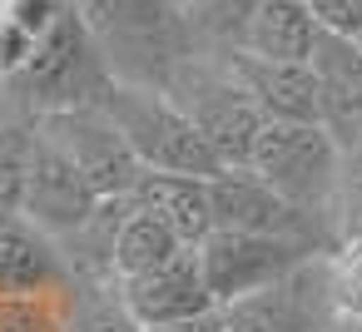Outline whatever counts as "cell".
Returning a JSON list of instances; mask_svg holds the SVG:
<instances>
[{
  "label": "cell",
  "instance_id": "21",
  "mask_svg": "<svg viewBox=\"0 0 362 332\" xmlns=\"http://www.w3.org/2000/svg\"><path fill=\"white\" fill-rule=\"evenodd\" d=\"M332 238L347 243V238H362V144L357 149H342V164H337V189H332Z\"/></svg>",
  "mask_w": 362,
  "mask_h": 332
},
{
  "label": "cell",
  "instance_id": "24",
  "mask_svg": "<svg viewBox=\"0 0 362 332\" xmlns=\"http://www.w3.org/2000/svg\"><path fill=\"white\" fill-rule=\"evenodd\" d=\"M70 332H144V327L129 317V307H124L119 297H115V302L105 297V302L85 307V312L75 317V327H70Z\"/></svg>",
  "mask_w": 362,
  "mask_h": 332
},
{
  "label": "cell",
  "instance_id": "12",
  "mask_svg": "<svg viewBox=\"0 0 362 332\" xmlns=\"http://www.w3.org/2000/svg\"><path fill=\"white\" fill-rule=\"evenodd\" d=\"M70 283V263L45 228L0 208V297H50Z\"/></svg>",
  "mask_w": 362,
  "mask_h": 332
},
{
  "label": "cell",
  "instance_id": "4",
  "mask_svg": "<svg viewBox=\"0 0 362 332\" xmlns=\"http://www.w3.org/2000/svg\"><path fill=\"white\" fill-rule=\"evenodd\" d=\"M164 90L204 129V139L214 144V154L223 159V169H248L253 164V144H258V134H263L268 119L238 90V80L228 75V65L218 55H189L169 75Z\"/></svg>",
  "mask_w": 362,
  "mask_h": 332
},
{
  "label": "cell",
  "instance_id": "10",
  "mask_svg": "<svg viewBox=\"0 0 362 332\" xmlns=\"http://www.w3.org/2000/svg\"><path fill=\"white\" fill-rule=\"evenodd\" d=\"M115 292H119V302L129 307V317L139 327H169V322H194V317L218 312L194 248H184L174 263H164V268H154L144 278L115 283Z\"/></svg>",
  "mask_w": 362,
  "mask_h": 332
},
{
  "label": "cell",
  "instance_id": "6",
  "mask_svg": "<svg viewBox=\"0 0 362 332\" xmlns=\"http://www.w3.org/2000/svg\"><path fill=\"white\" fill-rule=\"evenodd\" d=\"M199 268L204 283L214 292L218 307H233L253 292L278 287L283 278H293L298 268H308V258L317 248L298 243V238H268V233H238V228H214L199 248Z\"/></svg>",
  "mask_w": 362,
  "mask_h": 332
},
{
  "label": "cell",
  "instance_id": "2",
  "mask_svg": "<svg viewBox=\"0 0 362 332\" xmlns=\"http://www.w3.org/2000/svg\"><path fill=\"white\" fill-rule=\"evenodd\" d=\"M105 114L119 124L129 149L139 154L144 169L154 174H189V179H218L223 159L204 139V129L174 105L169 90L159 85H129L119 80L105 95Z\"/></svg>",
  "mask_w": 362,
  "mask_h": 332
},
{
  "label": "cell",
  "instance_id": "11",
  "mask_svg": "<svg viewBox=\"0 0 362 332\" xmlns=\"http://www.w3.org/2000/svg\"><path fill=\"white\" fill-rule=\"evenodd\" d=\"M317 80V124L337 139V149L362 144V45L342 35H322L313 50Z\"/></svg>",
  "mask_w": 362,
  "mask_h": 332
},
{
  "label": "cell",
  "instance_id": "1",
  "mask_svg": "<svg viewBox=\"0 0 362 332\" xmlns=\"http://www.w3.org/2000/svg\"><path fill=\"white\" fill-rule=\"evenodd\" d=\"M85 25L95 30L115 80L129 85H169V75L199 55L184 0H75Z\"/></svg>",
  "mask_w": 362,
  "mask_h": 332
},
{
  "label": "cell",
  "instance_id": "22",
  "mask_svg": "<svg viewBox=\"0 0 362 332\" xmlns=\"http://www.w3.org/2000/svg\"><path fill=\"white\" fill-rule=\"evenodd\" d=\"M0 332H65L45 297H0Z\"/></svg>",
  "mask_w": 362,
  "mask_h": 332
},
{
  "label": "cell",
  "instance_id": "20",
  "mask_svg": "<svg viewBox=\"0 0 362 332\" xmlns=\"http://www.w3.org/2000/svg\"><path fill=\"white\" fill-rule=\"evenodd\" d=\"M30 164H35V129L6 124L0 129V208L21 213L25 184H30Z\"/></svg>",
  "mask_w": 362,
  "mask_h": 332
},
{
  "label": "cell",
  "instance_id": "3",
  "mask_svg": "<svg viewBox=\"0 0 362 332\" xmlns=\"http://www.w3.org/2000/svg\"><path fill=\"white\" fill-rule=\"evenodd\" d=\"M16 85L30 95V105L40 114H55V109H90V105H105V95L119 85L95 30L85 25L80 6L60 11V20L50 25V35L35 45V55L25 60V70L16 75Z\"/></svg>",
  "mask_w": 362,
  "mask_h": 332
},
{
  "label": "cell",
  "instance_id": "16",
  "mask_svg": "<svg viewBox=\"0 0 362 332\" xmlns=\"http://www.w3.org/2000/svg\"><path fill=\"white\" fill-rule=\"evenodd\" d=\"M303 268L293 278H283L268 292H253L233 307H223V332H322L327 322H317L308 292L298 287Z\"/></svg>",
  "mask_w": 362,
  "mask_h": 332
},
{
  "label": "cell",
  "instance_id": "25",
  "mask_svg": "<svg viewBox=\"0 0 362 332\" xmlns=\"http://www.w3.org/2000/svg\"><path fill=\"white\" fill-rule=\"evenodd\" d=\"M144 332H223V307L209 312V317H194V322H169V327H144Z\"/></svg>",
  "mask_w": 362,
  "mask_h": 332
},
{
  "label": "cell",
  "instance_id": "18",
  "mask_svg": "<svg viewBox=\"0 0 362 332\" xmlns=\"http://www.w3.org/2000/svg\"><path fill=\"white\" fill-rule=\"evenodd\" d=\"M258 0H184V20L199 55H233L248 40Z\"/></svg>",
  "mask_w": 362,
  "mask_h": 332
},
{
  "label": "cell",
  "instance_id": "9",
  "mask_svg": "<svg viewBox=\"0 0 362 332\" xmlns=\"http://www.w3.org/2000/svg\"><path fill=\"white\" fill-rule=\"evenodd\" d=\"M95 203H100V194L90 189V179L80 174V164L55 139H45L35 129V164H30V184H25L21 213L35 228H45L50 238H75L90 223Z\"/></svg>",
  "mask_w": 362,
  "mask_h": 332
},
{
  "label": "cell",
  "instance_id": "26",
  "mask_svg": "<svg viewBox=\"0 0 362 332\" xmlns=\"http://www.w3.org/2000/svg\"><path fill=\"white\" fill-rule=\"evenodd\" d=\"M322 332H362V322H347V317H332Z\"/></svg>",
  "mask_w": 362,
  "mask_h": 332
},
{
  "label": "cell",
  "instance_id": "17",
  "mask_svg": "<svg viewBox=\"0 0 362 332\" xmlns=\"http://www.w3.org/2000/svg\"><path fill=\"white\" fill-rule=\"evenodd\" d=\"M184 248H189V243H184L169 223H159V218H149V213H139V208L129 203V218H124V228H119V238H115V283L154 273V268L174 263Z\"/></svg>",
  "mask_w": 362,
  "mask_h": 332
},
{
  "label": "cell",
  "instance_id": "27",
  "mask_svg": "<svg viewBox=\"0 0 362 332\" xmlns=\"http://www.w3.org/2000/svg\"><path fill=\"white\" fill-rule=\"evenodd\" d=\"M357 45H362V40H357Z\"/></svg>",
  "mask_w": 362,
  "mask_h": 332
},
{
  "label": "cell",
  "instance_id": "7",
  "mask_svg": "<svg viewBox=\"0 0 362 332\" xmlns=\"http://www.w3.org/2000/svg\"><path fill=\"white\" fill-rule=\"evenodd\" d=\"M35 129H40L45 139H55V144L80 164V174L90 179V189H95L100 198H124V194L139 184V174H144L139 154L129 149V139L119 134V124L105 114V105L40 114Z\"/></svg>",
  "mask_w": 362,
  "mask_h": 332
},
{
  "label": "cell",
  "instance_id": "13",
  "mask_svg": "<svg viewBox=\"0 0 362 332\" xmlns=\"http://www.w3.org/2000/svg\"><path fill=\"white\" fill-rule=\"evenodd\" d=\"M218 60L228 65V75L258 105L263 119H278V124H317V80H313V65L258 60L248 50H233V55H218Z\"/></svg>",
  "mask_w": 362,
  "mask_h": 332
},
{
  "label": "cell",
  "instance_id": "5",
  "mask_svg": "<svg viewBox=\"0 0 362 332\" xmlns=\"http://www.w3.org/2000/svg\"><path fill=\"white\" fill-rule=\"evenodd\" d=\"M337 164L342 149L322 124H278L268 119L258 144H253V174H263L288 203L303 213H332V189H337Z\"/></svg>",
  "mask_w": 362,
  "mask_h": 332
},
{
  "label": "cell",
  "instance_id": "14",
  "mask_svg": "<svg viewBox=\"0 0 362 332\" xmlns=\"http://www.w3.org/2000/svg\"><path fill=\"white\" fill-rule=\"evenodd\" d=\"M129 203L159 223H169L189 248H199L214 233V198H209V179H189V174H154L144 169L139 184L129 189Z\"/></svg>",
  "mask_w": 362,
  "mask_h": 332
},
{
  "label": "cell",
  "instance_id": "15",
  "mask_svg": "<svg viewBox=\"0 0 362 332\" xmlns=\"http://www.w3.org/2000/svg\"><path fill=\"white\" fill-rule=\"evenodd\" d=\"M322 40L317 16L308 11V0H258V16L248 25L243 50L258 60H283V65H308Z\"/></svg>",
  "mask_w": 362,
  "mask_h": 332
},
{
  "label": "cell",
  "instance_id": "19",
  "mask_svg": "<svg viewBox=\"0 0 362 332\" xmlns=\"http://www.w3.org/2000/svg\"><path fill=\"white\" fill-rule=\"evenodd\" d=\"M327 307L332 317H347V322H362V238H347L332 248L327 268Z\"/></svg>",
  "mask_w": 362,
  "mask_h": 332
},
{
  "label": "cell",
  "instance_id": "8",
  "mask_svg": "<svg viewBox=\"0 0 362 332\" xmlns=\"http://www.w3.org/2000/svg\"><path fill=\"white\" fill-rule=\"evenodd\" d=\"M209 198H214V228H238V233H268V238H298L308 248L322 243L317 233V213H303L298 203H288L263 174L253 169H223L218 179H209Z\"/></svg>",
  "mask_w": 362,
  "mask_h": 332
},
{
  "label": "cell",
  "instance_id": "23",
  "mask_svg": "<svg viewBox=\"0 0 362 332\" xmlns=\"http://www.w3.org/2000/svg\"><path fill=\"white\" fill-rule=\"evenodd\" d=\"M308 11L317 16L322 35L362 40V0H308Z\"/></svg>",
  "mask_w": 362,
  "mask_h": 332
}]
</instances>
